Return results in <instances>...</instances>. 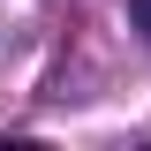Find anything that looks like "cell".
Listing matches in <instances>:
<instances>
[{"label": "cell", "instance_id": "cell-1", "mask_svg": "<svg viewBox=\"0 0 151 151\" xmlns=\"http://www.w3.org/2000/svg\"><path fill=\"white\" fill-rule=\"evenodd\" d=\"M129 23L144 30V45H151V0H129Z\"/></svg>", "mask_w": 151, "mask_h": 151}]
</instances>
